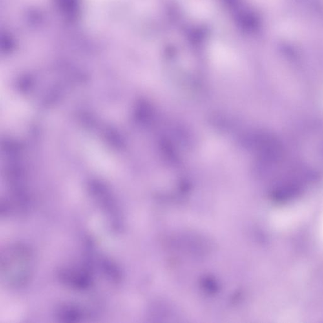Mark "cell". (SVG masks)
<instances>
[{
    "label": "cell",
    "mask_w": 323,
    "mask_h": 323,
    "mask_svg": "<svg viewBox=\"0 0 323 323\" xmlns=\"http://www.w3.org/2000/svg\"><path fill=\"white\" fill-rule=\"evenodd\" d=\"M32 267V254L25 245H10L1 254L2 276L10 287H21L27 283Z\"/></svg>",
    "instance_id": "obj_1"
}]
</instances>
